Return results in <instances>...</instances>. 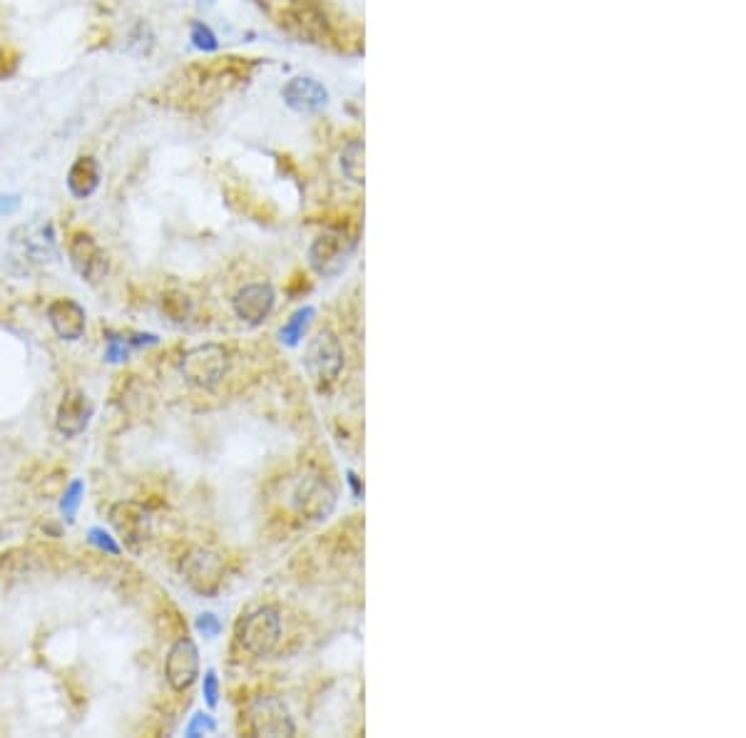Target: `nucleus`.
<instances>
[{
    "label": "nucleus",
    "instance_id": "f257e3e1",
    "mask_svg": "<svg viewBox=\"0 0 746 738\" xmlns=\"http://www.w3.org/2000/svg\"><path fill=\"white\" fill-rule=\"evenodd\" d=\"M229 369V351L219 343H202L182 356L179 370L189 386L199 390H214Z\"/></svg>",
    "mask_w": 746,
    "mask_h": 738
},
{
    "label": "nucleus",
    "instance_id": "f03ea898",
    "mask_svg": "<svg viewBox=\"0 0 746 738\" xmlns=\"http://www.w3.org/2000/svg\"><path fill=\"white\" fill-rule=\"evenodd\" d=\"M282 639V615L274 606H259L237 625V642L251 657L264 659Z\"/></svg>",
    "mask_w": 746,
    "mask_h": 738
},
{
    "label": "nucleus",
    "instance_id": "7ed1b4c3",
    "mask_svg": "<svg viewBox=\"0 0 746 738\" xmlns=\"http://www.w3.org/2000/svg\"><path fill=\"white\" fill-rule=\"evenodd\" d=\"M247 729L259 738H292L296 733L289 706L274 694H261L249 703Z\"/></svg>",
    "mask_w": 746,
    "mask_h": 738
},
{
    "label": "nucleus",
    "instance_id": "20e7f679",
    "mask_svg": "<svg viewBox=\"0 0 746 738\" xmlns=\"http://www.w3.org/2000/svg\"><path fill=\"white\" fill-rule=\"evenodd\" d=\"M304 366L319 388H329L344 370V346L331 331H319L306 346Z\"/></svg>",
    "mask_w": 746,
    "mask_h": 738
},
{
    "label": "nucleus",
    "instance_id": "39448f33",
    "mask_svg": "<svg viewBox=\"0 0 746 738\" xmlns=\"http://www.w3.org/2000/svg\"><path fill=\"white\" fill-rule=\"evenodd\" d=\"M356 241L341 229H329L314 239L309 249V264L324 279H334L344 272L354 256Z\"/></svg>",
    "mask_w": 746,
    "mask_h": 738
},
{
    "label": "nucleus",
    "instance_id": "423d86ee",
    "mask_svg": "<svg viewBox=\"0 0 746 738\" xmlns=\"http://www.w3.org/2000/svg\"><path fill=\"white\" fill-rule=\"evenodd\" d=\"M182 577L199 597H214L224 582V560L212 550L197 547L182 560Z\"/></svg>",
    "mask_w": 746,
    "mask_h": 738
},
{
    "label": "nucleus",
    "instance_id": "0eeeda50",
    "mask_svg": "<svg viewBox=\"0 0 746 738\" xmlns=\"http://www.w3.org/2000/svg\"><path fill=\"white\" fill-rule=\"evenodd\" d=\"M336 490L334 485L321 477V475H304L296 490H293V510L302 518L311 522H321V519L331 518V512L336 510Z\"/></svg>",
    "mask_w": 746,
    "mask_h": 738
},
{
    "label": "nucleus",
    "instance_id": "6e6552de",
    "mask_svg": "<svg viewBox=\"0 0 746 738\" xmlns=\"http://www.w3.org/2000/svg\"><path fill=\"white\" fill-rule=\"evenodd\" d=\"M10 244L27 262H50L58 256V241L50 221H33L23 224L10 234Z\"/></svg>",
    "mask_w": 746,
    "mask_h": 738
},
{
    "label": "nucleus",
    "instance_id": "1a4fd4ad",
    "mask_svg": "<svg viewBox=\"0 0 746 738\" xmlns=\"http://www.w3.org/2000/svg\"><path fill=\"white\" fill-rule=\"evenodd\" d=\"M68 254H70L72 269L78 272L82 282L100 283L107 276V272H110L107 254L102 251V246L95 241V237L88 234V231H78L70 239Z\"/></svg>",
    "mask_w": 746,
    "mask_h": 738
},
{
    "label": "nucleus",
    "instance_id": "9d476101",
    "mask_svg": "<svg viewBox=\"0 0 746 738\" xmlns=\"http://www.w3.org/2000/svg\"><path fill=\"white\" fill-rule=\"evenodd\" d=\"M110 525L133 552H140L150 537V518L137 502H115L110 508Z\"/></svg>",
    "mask_w": 746,
    "mask_h": 738
},
{
    "label": "nucleus",
    "instance_id": "9b49d317",
    "mask_svg": "<svg viewBox=\"0 0 746 738\" xmlns=\"http://www.w3.org/2000/svg\"><path fill=\"white\" fill-rule=\"evenodd\" d=\"M165 677L175 691H186L199 677V649L189 636H179L165 659Z\"/></svg>",
    "mask_w": 746,
    "mask_h": 738
},
{
    "label": "nucleus",
    "instance_id": "f8f14e48",
    "mask_svg": "<svg viewBox=\"0 0 746 738\" xmlns=\"http://www.w3.org/2000/svg\"><path fill=\"white\" fill-rule=\"evenodd\" d=\"M95 413V405L88 398L85 390L72 388L62 396L60 405H58V413H55V428L65 438H78L80 433L88 431L90 421Z\"/></svg>",
    "mask_w": 746,
    "mask_h": 738
},
{
    "label": "nucleus",
    "instance_id": "ddd939ff",
    "mask_svg": "<svg viewBox=\"0 0 746 738\" xmlns=\"http://www.w3.org/2000/svg\"><path fill=\"white\" fill-rule=\"evenodd\" d=\"M274 304L276 294L272 283H247L244 289L237 291V296L231 301L237 318L249 326L264 324L269 314L274 311Z\"/></svg>",
    "mask_w": 746,
    "mask_h": 738
},
{
    "label": "nucleus",
    "instance_id": "4468645a",
    "mask_svg": "<svg viewBox=\"0 0 746 738\" xmlns=\"http://www.w3.org/2000/svg\"><path fill=\"white\" fill-rule=\"evenodd\" d=\"M48 321L60 341H80L85 326H88V314L78 301L55 299L48 306Z\"/></svg>",
    "mask_w": 746,
    "mask_h": 738
},
{
    "label": "nucleus",
    "instance_id": "2eb2a0df",
    "mask_svg": "<svg viewBox=\"0 0 746 738\" xmlns=\"http://www.w3.org/2000/svg\"><path fill=\"white\" fill-rule=\"evenodd\" d=\"M284 102L293 112H319L329 102V92L314 78H293L282 90Z\"/></svg>",
    "mask_w": 746,
    "mask_h": 738
},
{
    "label": "nucleus",
    "instance_id": "dca6fc26",
    "mask_svg": "<svg viewBox=\"0 0 746 738\" xmlns=\"http://www.w3.org/2000/svg\"><path fill=\"white\" fill-rule=\"evenodd\" d=\"M100 187V165L95 157H78L68 172V189L75 199H90Z\"/></svg>",
    "mask_w": 746,
    "mask_h": 738
},
{
    "label": "nucleus",
    "instance_id": "f3484780",
    "mask_svg": "<svg viewBox=\"0 0 746 738\" xmlns=\"http://www.w3.org/2000/svg\"><path fill=\"white\" fill-rule=\"evenodd\" d=\"M292 18L302 26L304 36H324V30H326V16L309 0H293Z\"/></svg>",
    "mask_w": 746,
    "mask_h": 738
},
{
    "label": "nucleus",
    "instance_id": "a211bd4d",
    "mask_svg": "<svg viewBox=\"0 0 746 738\" xmlns=\"http://www.w3.org/2000/svg\"><path fill=\"white\" fill-rule=\"evenodd\" d=\"M314 316H316L314 306H304V308H299V311H293L292 318H289V321L282 326V331H279V341L284 343V346H289V348L299 346Z\"/></svg>",
    "mask_w": 746,
    "mask_h": 738
},
{
    "label": "nucleus",
    "instance_id": "6ab92c4d",
    "mask_svg": "<svg viewBox=\"0 0 746 738\" xmlns=\"http://www.w3.org/2000/svg\"><path fill=\"white\" fill-rule=\"evenodd\" d=\"M162 314L172 321V324H186L192 316V301L182 291H165L162 294Z\"/></svg>",
    "mask_w": 746,
    "mask_h": 738
},
{
    "label": "nucleus",
    "instance_id": "aec40b11",
    "mask_svg": "<svg viewBox=\"0 0 746 738\" xmlns=\"http://www.w3.org/2000/svg\"><path fill=\"white\" fill-rule=\"evenodd\" d=\"M341 169L354 185H364V142H348L344 152H341Z\"/></svg>",
    "mask_w": 746,
    "mask_h": 738
},
{
    "label": "nucleus",
    "instance_id": "412c9836",
    "mask_svg": "<svg viewBox=\"0 0 746 738\" xmlns=\"http://www.w3.org/2000/svg\"><path fill=\"white\" fill-rule=\"evenodd\" d=\"M82 495H85V483H82V480H72L60 500V512L68 522H75V518H78V510H80L82 505Z\"/></svg>",
    "mask_w": 746,
    "mask_h": 738
},
{
    "label": "nucleus",
    "instance_id": "4be33fe9",
    "mask_svg": "<svg viewBox=\"0 0 746 738\" xmlns=\"http://www.w3.org/2000/svg\"><path fill=\"white\" fill-rule=\"evenodd\" d=\"M130 353H133V346L127 341V334H112V331H107L105 360H110V363H123V360L130 358Z\"/></svg>",
    "mask_w": 746,
    "mask_h": 738
},
{
    "label": "nucleus",
    "instance_id": "5701e85b",
    "mask_svg": "<svg viewBox=\"0 0 746 738\" xmlns=\"http://www.w3.org/2000/svg\"><path fill=\"white\" fill-rule=\"evenodd\" d=\"M217 731V723H214V719L209 716V713L199 711L192 716V721H189V726H186V736L189 738H197V736H205V733H214Z\"/></svg>",
    "mask_w": 746,
    "mask_h": 738
},
{
    "label": "nucleus",
    "instance_id": "b1692460",
    "mask_svg": "<svg viewBox=\"0 0 746 738\" xmlns=\"http://www.w3.org/2000/svg\"><path fill=\"white\" fill-rule=\"evenodd\" d=\"M192 40H195V48L205 50V53L217 50V36H214L205 23H195V26H192Z\"/></svg>",
    "mask_w": 746,
    "mask_h": 738
},
{
    "label": "nucleus",
    "instance_id": "393cba45",
    "mask_svg": "<svg viewBox=\"0 0 746 738\" xmlns=\"http://www.w3.org/2000/svg\"><path fill=\"white\" fill-rule=\"evenodd\" d=\"M88 535H90V542H92L95 547H100L102 552L112 554V557H117V554H120V545L115 542V537L107 535L102 528H92Z\"/></svg>",
    "mask_w": 746,
    "mask_h": 738
},
{
    "label": "nucleus",
    "instance_id": "a878e982",
    "mask_svg": "<svg viewBox=\"0 0 746 738\" xmlns=\"http://www.w3.org/2000/svg\"><path fill=\"white\" fill-rule=\"evenodd\" d=\"M197 629H199V634H205V636H217V634L222 632V622H219V616L212 615V612H205V615L197 616Z\"/></svg>",
    "mask_w": 746,
    "mask_h": 738
},
{
    "label": "nucleus",
    "instance_id": "bb28decb",
    "mask_svg": "<svg viewBox=\"0 0 746 738\" xmlns=\"http://www.w3.org/2000/svg\"><path fill=\"white\" fill-rule=\"evenodd\" d=\"M205 699L212 709L217 706V701H219V677H217L214 668H207L205 674Z\"/></svg>",
    "mask_w": 746,
    "mask_h": 738
},
{
    "label": "nucleus",
    "instance_id": "cd10ccee",
    "mask_svg": "<svg viewBox=\"0 0 746 738\" xmlns=\"http://www.w3.org/2000/svg\"><path fill=\"white\" fill-rule=\"evenodd\" d=\"M20 209L18 194H0V217L3 214H16Z\"/></svg>",
    "mask_w": 746,
    "mask_h": 738
},
{
    "label": "nucleus",
    "instance_id": "c85d7f7f",
    "mask_svg": "<svg viewBox=\"0 0 746 738\" xmlns=\"http://www.w3.org/2000/svg\"><path fill=\"white\" fill-rule=\"evenodd\" d=\"M348 483H351V487H354L356 497H361V485H358V477H356V473H348Z\"/></svg>",
    "mask_w": 746,
    "mask_h": 738
},
{
    "label": "nucleus",
    "instance_id": "c756f323",
    "mask_svg": "<svg viewBox=\"0 0 746 738\" xmlns=\"http://www.w3.org/2000/svg\"><path fill=\"white\" fill-rule=\"evenodd\" d=\"M214 0H199V5H212Z\"/></svg>",
    "mask_w": 746,
    "mask_h": 738
}]
</instances>
